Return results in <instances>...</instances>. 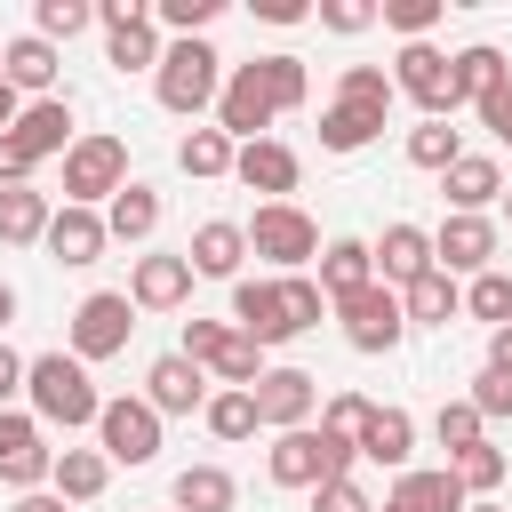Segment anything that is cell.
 <instances>
[{
  "mask_svg": "<svg viewBox=\"0 0 512 512\" xmlns=\"http://www.w3.org/2000/svg\"><path fill=\"white\" fill-rule=\"evenodd\" d=\"M448 472H456V488L464 496H488V488H504V448H464V456H448Z\"/></svg>",
  "mask_w": 512,
  "mask_h": 512,
  "instance_id": "b9f144b4",
  "label": "cell"
},
{
  "mask_svg": "<svg viewBox=\"0 0 512 512\" xmlns=\"http://www.w3.org/2000/svg\"><path fill=\"white\" fill-rule=\"evenodd\" d=\"M360 288H376V256H368V240H328V248H320V296L344 304V296H360Z\"/></svg>",
  "mask_w": 512,
  "mask_h": 512,
  "instance_id": "cb8c5ba5",
  "label": "cell"
},
{
  "mask_svg": "<svg viewBox=\"0 0 512 512\" xmlns=\"http://www.w3.org/2000/svg\"><path fill=\"white\" fill-rule=\"evenodd\" d=\"M472 112H480V128H488L496 144H512V80H504V88H488Z\"/></svg>",
  "mask_w": 512,
  "mask_h": 512,
  "instance_id": "816d5d0a",
  "label": "cell"
},
{
  "mask_svg": "<svg viewBox=\"0 0 512 512\" xmlns=\"http://www.w3.org/2000/svg\"><path fill=\"white\" fill-rule=\"evenodd\" d=\"M96 448H104V464H152L160 456V416L144 408V392L128 400H104L96 408Z\"/></svg>",
  "mask_w": 512,
  "mask_h": 512,
  "instance_id": "9c48e42d",
  "label": "cell"
},
{
  "mask_svg": "<svg viewBox=\"0 0 512 512\" xmlns=\"http://www.w3.org/2000/svg\"><path fill=\"white\" fill-rule=\"evenodd\" d=\"M32 168H40V160H32L16 136H0V192H8V184H32Z\"/></svg>",
  "mask_w": 512,
  "mask_h": 512,
  "instance_id": "db71d44e",
  "label": "cell"
},
{
  "mask_svg": "<svg viewBox=\"0 0 512 512\" xmlns=\"http://www.w3.org/2000/svg\"><path fill=\"white\" fill-rule=\"evenodd\" d=\"M104 240H112V232H104L96 208H56V216H48V256H56V264H96Z\"/></svg>",
  "mask_w": 512,
  "mask_h": 512,
  "instance_id": "7402d4cb",
  "label": "cell"
},
{
  "mask_svg": "<svg viewBox=\"0 0 512 512\" xmlns=\"http://www.w3.org/2000/svg\"><path fill=\"white\" fill-rule=\"evenodd\" d=\"M336 104L392 112V72H384V64H344V72H336Z\"/></svg>",
  "mask_w": 512,
  "mask_h": 512,
  "instance_id": "8d00e7d4",
  "label": "cell"
},
{
  "mask_svg": "<svg viewBox=\"0 0 512 512\" xmlns=\"http://www.w3.org/2000/svg\"><path fill=\"white\" fill-rule=\"evenodd\" d=\"M432 440H440L448 456H464V448H480V440H488V424H480V408H472V400H440Z\"/></svg>",
  "mask_w": 512,
  "mask_h": 512,
  "instance_id": "ab89813d",
  "label": "cell"
},
{
  "mask_svg": "<svg viewBox=\"0 0 512 512\" xmlns=\"http://www.w3.org/2000/svg\"><path fill=\"white\" fill-rule=\"evenodd\" d=\"M376 24H392L400 40H424V32L440 24V0H384V8H376Z\"/></svg>",
  "mask_w": 512,
  "mask_h": 512,
  "instance_id": "7dc6e473",
  "label": "cell"
},
{
  "mask_svg": "<svg viewBox=\"0 0 512 512\" xmlns=\"http://www.w3.org/2000/svg\"><path fill=\"white\" fill-rule=\"evenodd\" d=\"M408 160L432 168V176H448V168L464 160V136H456L448 120H424V128H408Z\"/></svg>",
  "mask_w": 512,
  "mask_h": 512,
  "instance_id": "74e56055",
  "label": "cell"
},
{
  "mask_svg": "<svg viewBox=\"0 0 512 512\" xmlns=\"http://www.w3.org/2000/svg\"><path fill=\"white\" fill-rule=\"evenodd\" d=\"M368 256H376V280L400 296L408 280H424V272H432V232H424V224H384V240H376Z\"/></svg>",
  "mask_w": 512,
  "mask_h": 512,
  "instance_id": "2e32d148",
  "label": "cell"
},
{
  "mask_svg": "<svg viewBox=\"0 0 512 512\" xmlns=\"http://www.w3.org/2000/svg\"><path fill=\"white\" fill-rule=\"evenodd\" d=\"M168 496H176V512H232V496H240V488H232V472H224V464H184Z\"/></svg>",
  "mask_w": 512,
  "mask_h": 512,
  "instance_id": "4dcf8cb0",
  "label": "cell"
},
{
  "mask_svg": "<svg viewBox=\"0 0 512 512\" xmlns=\"http://www.w3.org/2000/svg\"><path fill=\"white\" fill-rule=\"evenodd\" d=\"M48 192H32V184H8L0 192V240L8 248H32V240H48Z\"/></svg>",
  "mask_w": 512,
  "mask_h": 512,
  "instance_id": "f1b7e54d",
  "label": "cell"
},
{
  "mask_svg": "<svg viewBox=\"0 0 512 512\" xmlns=\"http://www.w3.org/2000/svg\"><path fill=\"white\" fill-rule=\"evenodd\" d=\"M48 464H56V448H48L40 416H24V408H0V480H8L16 496H32V488L48 480Z\"/></svg>",
  "mask_w": 512,
  "mask_h": 512,
  "instance_id": "8fae6325",
  "label": "cell"
},
{
  "mask_svg": "<svg viewBox=\"0 0 512 512\" xmlns=\"http://www.w3.org/2000/svg\"><path fill=\"white\" fill-rule=\"evenodd\" d=\"M240 232H248V248H256V256H272L280 272H304V264H320V224H312L296 200H264V208L240 224Z\"/></svg>",
  "mask_w": 512,
  "mask_h": 512,
  "instance_id": "5b68a950",
  "label": "cell"
},
{
  "mask_svg": "<svg viewBox=\"0 0 512 512\" xmlns=\"http://www.w3.org/2000/svg\"><path fill=\"white\" fill-rule=\"evenodd\" d=\"M24 400H32V416H40V432L56 424V432H80V424H96V376L72 360V352H40V360H24Z\"/></svg>",
  "mask_w": 512,
  "mask_h": 512,
  "instance_id": "7a4b0ae2",
  "label": "cell"
},
{
  "mask_svg": "<svg viewBox=\"0 0 512 512\" xmlns=\"http://www.w3.org/2000/svg\"><path fill=\"white\" fill-rule=\"evenodd\" d=\"M192 296V264L184 256H136V272H128V304L136 312H176Z\"/></svg>",
  "mask_w": 512,
  "mask_h": 512,
  "instance_id": "ac0fdd59",
  "label": "cell"
},
{
  "mask_svg": "<svg viewBox=\"0 0 512 512\" xmlns=\"http://www.w3.org/2000/svg\"><path fill=\"white\" fill-rule=\"evenodd\" d=\"M144 408H152V416H192V408H208V368H192L184 352H160V360L144 368Z\"/></svg>",
  "mask_w": 512,
  "mask_h": 512,
  "instance_id": "9a60e30c",
  "label": "cell"
},
{
  "mask_svg": "<svg viewBox=\"0 0 512 512\" xmlns=\"http://www.w3.org/2000/svg\"><path fill=\"white\" fill-rule=\"evenodd\" d=\"M392 96H416L424 104V120H448L464 96H456V64L432 48V40H408L400 48V64H392Z\"/></svg>",
  "mask_w": 512,
  "mask_h": 512,
  "instance_id": "ba28073f",
  "label": "cell"
},
{
  "mask_svg": "<svg viewBox=\"0 0 512 512\" xmlns=\"http://www.w3.org/2000/svg\"><path fill=\"white\" fill-rule=\"evenodd\" d=\"M400 312H408V328H448V320L464 312V288L432 264L424 280H408V288H400Z\"/></svg>",
  "mask_w": 512,
  "mask_h": 512,
  "instance_id": "484cf974",
  "label": "cell"
},
{
  "mask_svg": "<svg viewBox=\"0 0 512 512\" xmlns=\"http://www.w3.org/2000/svg\"><path fill=\"white\" fill-rule=\"evenodd\" d=\"M312 512H376V496L360 480H320L312 488Z\"/></svg>",
  "mask_w": 512,
  "mask_h": 512,
  "instance_id": "681fc988",
  "label": "cell"
},
{
  "mask_svg": "<svg viewBox=\"0 0 512 512\" xmlns=\"http://www.w3.org/2000/svg\"><path fill=\"white\" fill-rule=\"evenodd\" d=\"M128 328H136V304H128V288H96V296H80V312H72V360L88 368V360H112V352H128Z\"/></svg>",
  "mask_w": 512,
  "mask_h": 512,
  "instance_id": "52a82bcc",
  "label": "cell"
},
{
  "mask_svg": "<svg viewBox=\"0 0 512 512\" xmlns=\"http://www.w3.org/2000/svg\"><path fill=\"white\" fill-rule=\"evenodd\" d=\"M0 80H8L16 96H32V104H40V96L56 88V48H48L40 32H24V40H8V48H0Z\"/></svg>",
  "mask_w": 512,
  "mask_h": 512,
  "instance_id": "ffe728a7",
  "label": "cell"
},
{
  "mask_svg": "<svg viewBox=\"0 0 512 512\" xmlns=\"http://www.w3.org/2000/svg\"><path fill=\"white\" fill-rule=\"evenodd\" d=\"M96 24H104V56H112L120 72H152V64H160L152 0H104V8H96Z\"/></svg>",
  "mask_w": 512,
  "mask_h": 512,
  "instance_id": "30bf717a",
  "label": "cell"
},
{
  "mask_svg": "<svg viewBox=\"0 0 512 512\" xmlns=\"http://www.w3.org/2000/svg\"><path fill=\"white\" fill-rule=\"evenodd\" d=\"M240 256H248V232H240V224H224V216H216V224H200V232H192V248H184L192 280H232V272H240Z\"/></svg>",
  "mask_w": 512,
  "mask_h": 512,
  "instance_id": "603a6c76",
  "label": "cell"
},
{
  "mask_svg": "<svg viewBox=\"0 0 512 512\" xmlns=\"http://www.w3.org/2000/svg\"><path fill=\"white\" fill-rule=\"evenodd\" d=\"M320 24L352 40V32H368V24H376V0H320Z\"/></svg>",
  "mask_w": 512,
  "mask_h": 512,
  "instance_id": "f907efd6",
  "label": "cell"
},
{
  "mask_svg": "<svg viewBox=\"0 0 512 512\" xmlns=\"http://www.w3.org/2000/svg\"><path fill=\"white\" fill-rule=\"evenodd\" d=\"M104 232H112V240H152V232H160V192L128 176V184L104 200Z\"/></svg>",
  "mask_w": 512,
  "mask_h": 512,
  "instance_id": "4316f807",
  "label": "cell"
},
{
  "mask_svg": "<svg viewBox=\"0 0 512 512\" xmlns=\"http://www.w3.org/2000/svg\"><path fill=\"white\" fill-rule=\"evenodd\" d=\"M440 192L456 200V216H480L488 200H504V168H496L488 152H464V160H456V168L440 176Z\"/></svg>",
  "mask_w": 512,
  "mask_h": 512,
  "instance_id": "d4e9b609",
  "label": "cell"
},
{
  "mask_svg": "<svg viewBox=\"0 0 512 512\" xmlns=\"http://www.w3.org/2000/svg\"><path fill=\"white\" fill-rule=\"evenodd\" d=\"M128 184V144L120 136H80L64 152V208H96Z\"/></svg>",
  "mask_w": 512,
  "mask_h": 512,
  "instance_id": "8992f818",
  "label": "cell"
},
{
  "mask_svg": "<svg viewBox=\"0 0 512 512\" xmlns=\"http://www.w3.org/2000/svg\"><path fill=\"white\" fill-rule=\"evenodd\" d=\"M448 64H456V96H464V104H480L488 88H504V80H512V72H504V48H488V40L456 48Z\"/></svg>",
  "mask_w": 512,
  "mask_h": 512,
  "instance_id": "1f68e13d",
  "label": "cell"
},
{
  "mask_svg": "<svg viewBox=\"0 0 512 512\" xmlns=\"http://www.w3.org/2000/svg\"><path fill=\"white\" fill-rule=\"evenodd\" d=\"M464 512H504V504H464Z\"/></svg>",
  "mask_w": 512,
  "mask_h": 512,
  "instance_id": "be15d7a7",
  "label": "cell"
},
{
  "mask_svg": "<svg viewBox=\"0 0 512 512\" xmlns=\"http://www.w3.org/2000/svg\"><path fill=\"white\" fill-rule=\"evenodd\" d=\"M8 512H64V496H56V488H32V496H16Z\"/></svg>",
  "mask_w": 512,
  "mask_h": 512,
  "instance_id": "680465c9",
  "label": "cell"
},
{
  "mask_svg": "<svg viewBox=\"0 0 512 512\" xmlns=\"http://www.w3.org/2000/svg\"><path fill=\"white\" fill-rule=\"evenodd\" d=\"M368 416H376V400H360V392H328V408H320V432H336V440H360V432H368Z\"/></svg>",
  "mask_w": 512,
  "mask_h": 512,
  "instance_id": "bcb514c9",
  "label": "cell"
},
{
  "mask_svg": "<svg viewBox=\"0 0 512 512\" xmlns=\"http://www.w3.org/2000/svg\"><path fill=\"white\" fill-rule=\"evenodd\" d=\"M248 400H256V424L296 432V424H312V408H320V376H304V368H264V376L248 384Z\"/></svg>",
  "mask_w": 512,
  "mask_h": 512,
  "instance_id": "4fadbf2b",
  "label": "cell"
},
{
  "mask_svg": "<svg viewBox=\"0 0 512 512\" xmlns=\"http://www.w3.org/2000/svg\"><path fill=\"white\" fill-rule=\"evenodd\" d=\"M88 24H96V8H88V0H40V8H32V32H40L48 48H56V40H80Z\"/></svg>",
  "mask_w": 512,
  "mask_h": 512,
  "instance_id": "60d3db41",
  "label": "cell"
},
{
  "mask_svg": "<svg viewBox=\"0 0 512 512\" xmlns=\"http://www.w3.org/2000/svg\"><path fill=\"white\" fill-rule=\"evenodd\" d=\"M432 264H440L448 280H456V272H472V280L496 272V224H488V216H448V224L432 232Z\"/></svg>",
  "mask_w": 512,
  "mask_h": 512,
  "instance_id": "5bb4252c",
  "label": "cell"
},
{
  "mask_svg": "<svg viewBox=\"0 0 512 512\" xmlns=\"http://www.w3.org/2000/svg\"><path fill=\"white\" fill-rule=\"evenodd\" d=\"M208 376H216V384H232V392H248V384L264 376V344H256V336H240V328H224V344L208 352Z\"/></svg>",
  "mask_w": 512,
  "mask_h": 512,
  "instance_id": "d6a6232c",
  "label": "cell"
},
{
  "mask_svg": "<svg viewBox=\"0 0 512 512\" xmlns=\"http://www.w3.org/2000/svg\"><path fill=\"white\" fill-rule=\"evenodd\" d=\"M384 136V112H360V104H328L320 112V144L328 152H360V144H376Z\"/></svg>",
  "mask_w": 512,
  "mask_h": 512,
  "instance_id": "836d02e7",
  "label": "cell"
},
{
  "mask_svg": "<svg viewBox=\"0 0 512 512\" xmlns=\"http://www.w3.org/2000/svg\"><path fill=\"white\" fill-rule=\"evenodd\" d=\"M216 16H224V0H160V8H152V24H168V32H184V40H200Z\"/></svg>",
  "mask_w": 512,
  "mask_h": 512,
  "instance_id": "f6af8a7d",
  "label": "cell"
},
{
  "mask_svg": "<svg viewBox=\"0 0 512 512\" xmlns=\"http://www.w3.org/2000/svg\"><path fill=\"white\" fill-rule=\"evenodd\" d=\"M16 112H24V96H16V88H8V80H0V136H8V128H16Z\"/></svg>",
  "mask_w": 512,
  "mask_h": 512,
  "instance_id": "91938a15",
  "label": "cell"
},
{
  "mask_svg": "<svg viewBox=\"0 0 512 512\" xmlns=\"http://www.w3.org/2000/svg\"><path fill=\"white\" fill-rule=\"evenodd\" d=\"M408 512H464V488H456V472L440 464V472H400V488H392Z\"/></svg>",
  "mask_w": 512,
  "mask_h": 512,
  "instance_id": "e575fe53",
  "label": "cell"
},
{
  "mask_svg": "<svg viewBox=\"0 0 512 512\" xmlns=\"http://www.w3.org/2000/svg\"><path fill=\"white\" fill-rule=\"evenodd\" d=\"M280 304H288V328H296V336L328 320V296H320V280H304V272H288V280H280Z\"/></svg>",
  "mask_w": 512,
  "mask_h": 512,
  "instance_id": "7bdbcfd3",
  "label": "cell"
},
{
  "mask_svg": "<svg viewBox=\"0 0 512 512\" xmlns=\"http://www.w3.org/2000/svg\"><path fill=\"white\" fill-rule=\"evenodd\" d=\"M376 512H408V504H400V496H384V504H376Z\"/></svg>",
  "mask_w": 512,
  "mask_h": 512,
  "instance_id": "6125c7cd",
  "label": "cell"
},
{
  "mask_svg": "<svg viewBox=\"0 0 512 512\" xmlns=\"http://www.w3.org/2000/svg\"><path fill=\"white\" fill-rule=\"evenodd\" d=\"M200 424H208L216 440H248V432H256V400L224 384V392H208V408H200Z\"/></svg>",
  "mask_w": 512,
  "mask_h": 512,
  "instance_id": "f35d334b",
  "label": "cell"
},
{
  "mask_svg": "<svg viewBox=\"0 0 512 512\" xmlns=\"http://www.w3.org/2000/svg\"><path fill=\"white\" fill-rule=\"evenodd\" d=\"M232 176H240L248 192L288 200V192H296V152H288L280 136H256V144H240V152H232Z\"/></svg>",
  "mask_w": 512,
  "mask_h": 512,
  "instance_id": "d6986e66",
  "label": "cell"
},
{
  "mask_svg": "<svg viewBox=\"0 0 512 512\" xmlns=\"http://www.w3.org/2000/svg\"><path fill=\"white\" fill-rule=\"evenodd\" d=\"M504 216H512V192H504Z\"/></svg>",
  "mask_w": 512,
  "mask_h": 512,
  "instance_id": "e7e4bbea",
  "label": "cell"
},
{
  "mask_svg": "<svg viewBox=\"0 0 512 512\" xmlns=\"http://www.w3.org/2000/svg\"><path fill=\"white\" fill-rule=\"evenodd\" d=\"M224 328H232V320H184V360H192V368H208V352L224 344Z\"/></svg>",
  "mask_w": 512,
  "mask_h": 512,
  "instance_id": "f5cc1de1",
  "label": "cell"
},
{
  "mask_svg": "<svg viewBox=\"0 0 512 512\" xmlns=\"http://www.w3.org/2000/svg\"><path fill=\"white\" fill-rule=\"evenodd\" d=\"M32 160H48V152H72V104L64 96H40V104H24L16 112V128H8Z\"/></svg>",
  "mask_w": 512,
  "mask_h": 512,
  "instance_id": "44dd1931",
  "label": "cell"
},
{
  "mask_svg": "<svg viewBox=\"0 0 512 512\" xmlns=\"http://www.w3.org/2000/svg\"><path fill=\"white\" fill-rule=\"evenodd\" d=\"M152 96H160L176 120H200V112L224 96V56H216L208 40H176V48H160V64H152Z\"/></svg>",
  "mask_w": 512,
  "mask_h": 512,
  "instance_id": "3957f363",
  "label": "cell"
},
{
  "mask_svg": "<svg viewBox=\"0 0 512 512\" xmlns=\"http://www.w3.org/2000/svg\"><path fill=\"white\" fill-rule=\"evenodd\" d=\"M48 480H56V496H64V504H88V496H104L112 464H104V448H56Z\"/></svg>",
  "mask_w": 512,
  "mask_h": 512,
  "instance_id": "83f0119b",
  "label": "cell"
},
{
  "mask_svg": "<svg viewBox=\"0 0 512 512\" xmlns=\"http://www.w3.org/2000/svg\"><path fill=\"white\" fill-rule=\"evenodd\" d=\"M336 312H344V344H352V352H392V344L408 336V312H400V296H392L384 280L360 288V296H344Z\"/></svg>",
  "mask_w": 512,
  "mask_h": 512,
  "instance_id": "7c38bea8",
  "label": "cell"
},
{
  "mask_svg": "<svg viewBox=\"0 0 512 512\" xmlns=\"http://www.w3.org/2000/svg\"><path fill=\"white\" fill-rule=\"evenodd\" d=\"M232 152H240V144H232L224 128H192V136L176 144V168H184V176H232Z\"/></svg>",
  "mask_w": 512,
  "mask_h": 512,
  "instance_id": "d590c367",
  "label": "cell"
},
{
  "mask_svg": "<svg viewBox=\"0 0 512 512\" xmlns=\"http://www.w3.org/2000/svg\"><path fill=\"white\" fill-rule=\"evenodd\" d=\"M256 16H264V24H304L312 8H304V0H256Z\"/></svg>",
  "mask_w": 512,
  "mask_h": 512,
  "instance_id": "11a10c76",
  "label": "cell"
},
{
  "mask_svg": "<svg viewBox=\"0 0 512 512\" xmlns=\"http://www.w3.org/2000/svg\"><path fill=\"white\" fill-rule=\"evenodd\" d=\"M232 328L256 336V344H288V304H280V280H232Z\"/></svg>",
  "mask_w": 512,
  "mask_h": 512,
  "instance_id": "e0dca14e",
  "label": "cell"
},
{
  "mask_svg": "<svg viewBox=\"0 0 512 512\" xmlns=\"http://www.w3.org/2000/svg\"><path fill=\"white\" fill-rule=\"evenodd\" d=\"M464 312L488 320V328H504V320H512V280H504V272H480V280L464 288Z\"/></svg>",
  "mask_w": 512,
  "mask_h": 512,
  "instance_id": "ee69618b",
  "label": "cell"
},
{
  "mask_svg": "<svg viewBox=\"0 0 512 512\" xmlns=\"http://www.w3.org/2000/svg\"><path fill=\"white\" fill-rule=\"evenodd\" d=\"M464 400L480 408V424H504V416H512V376H496V368H480Z\"/></svg>",
  "mask_w": 512,
  "mask_h": 512,
  "instance_id": "c3c4849f",
  "label": "cell"
},
{
  "mask_svg": "<svg viewBox=\"0 0 512 512\" xmlns=\"http://www.w3.org/2000/svg\"><path fill=\"white\" fill-rule=\"evenodd\" d=\"M8 320H16V288L0 280V328H8Z\"/></svg>",
  "mask_w": 512,
  "mask_h": 512,
  "instance_id": "94428289",
  "label": "cell"
},
{
  "mask_svg": "<svg viewBox=\"0 0 512 512\" xmlns=\"http://www.w3.org/2000/svg\"><path fill=\"white\" fill-rule=\"evenodd\" d=\"M16 392H24V360H16V352H8V344H0V408H8V400H16Z\"/></svg>",
  "mask_w": 512,
  "mask_h": 512,
  "instance_id": "6f0895ef",
  "label": "cell"
},
{
  "mask_svg": "<svg viewBox=\"0 0 512 512\" xmlns=\"http://www.w3.org/2000/svg\"><path fill=\"white\" fill-rule=\"evenodd\" d=\"M352 448H360L368 464H408V448H416V416H408V408H376L368 432H360Z\"/></svg>",
  "mask_w": 512,
  "mask_h": 512,
  "instance_id": "f546056e",
  "label": "cell"
},
{
  "mask_svg": "<svg viewBox=\"0 0 512 512\" xmlns=\"http://www.w3.org/2000/svg\"><path fill=\"white\" fill-rule=\"evenodd\" d=\"M488 368H496V376H512V320H504V328H488Z\"/></svg>",
  "mask_w": 512,
  "mask_h": 512,
  "instance_id": "9f6ffc18",
  "label": "cell"
},
{
  "mask_svg": "<svg viewBox=\"0 0 512 512\" xmlns=\"http://www.w3.org/2000/svg\"><path fill=\"white\" fill-rule=\"evenodd\" d=\"M312 96V72H304V56H256V64H232V80H224V96H216V128L232 136V144H256L280 112H296Z\"/></svg>",
  "mask_w": 512,
  "mask_h": 512,
  "instance_id": "6da1fadb",
  "label": "cell"
},
{
  "mask_svg": "<svg viewBox=\"0 0 512 512\" xmlns=\"http://www.w3.org/2000/svg\"><path fill=\"white\" fill-rule=\"evenodd\" d=\"M352 456H360L352 440L296 424V432H272V456H264V472H272V488H320V480H352Z\"/></svg>",
  "mask_w": 512,
  "mask_h": 512,
  "instance_id": "277c9868",
  "label": "cell"
}]
</instances>
